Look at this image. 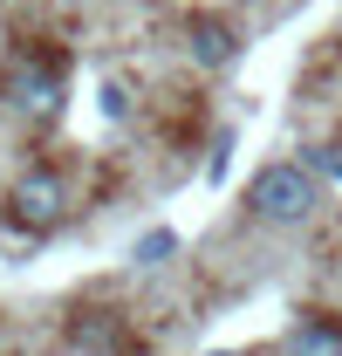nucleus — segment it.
I'll return each instance as SVG.
<instances>
[{"instance_id":"1","label":"nucleus","mask_w":342,"mask_h":356,"mask_svg":"<svg viewBox=\"0 0 342 356\" xmlns=\"http://www.w3.org/2000/svg\"><path fill=\"white\" fill-rule=\"evenodd\" d=\"M247 213L267 220V226H301L315 213V178L301 172V165H267L247 185Z\"/></svg>"},{"instance_id":"2","label":"nucleus","mask_w":342,"mask_h":356,"mask_svg":"<svg viewBox=\"0 0 342 356\" xmlns=\"http://www.w3.org/2000/svg\"><path fill=\"white\" fill-rule=\"evenodd\" d=\"M7 213L28 226V233H55V226L69 220V178L55 172V165H28V172L14 178V192H7Z\"/></svg>"},{"instance_id":"3","label":"nucleus","mask_w":342,"mask_h":356,"mask_svg":"<svg viewBox=\"0 0 342 356\" xmlns=\"http://www.w3.org/2000/svg\"><path fill=\"white\" fill-rule=\"evenodd\" d=\"M7 110L21 124H55L62 117V69L48 55H21L7 69Z\"/></svg>"},{"instance_id":"4","label":"nucleus","mask_w":342,"mask_h":356,"mask_svg":"<svg viewBox=\"0 0 342 356\" xmlns=\"http://www.w3.org/2000/svg\"><path fill=\"white\" fill-rule=\"evenodd\" d=\"M185 48H192L199 69H226V62L240 55V35H233L219 14H192V21H185Z\"/></svg>"},{"instance_id":"5","label":"nucleus","mask_w":342,"mask_h":356,"mask_svg":"<svg viewBox=\"0 0 342 356\" xmlns=\"http://www.w3.org/2000/svg\"><path fill=\"white\" fill-rule=\"evenodd\" d=\"M288 356H342V329L322 315H301L295 336H288Z\"/></svg>"},{"instance_id":"6","label":"nucleus","mask_w":342,"mask_h":356,"mask_svg":"<svg viewBox=\"0 0 342 356\" xmlns=\"http://www.w3.org/2000/svg\"><path fill=\"white\" fill-rule=\"evenodd\" d=\"M171 254H178V233L158 226V233H144V240H137V254H130V261H137V267H165Z\"/></svg>"},{"instance_id":"7","label":"nucleus","mask_w":342,"mask_h":356,"mask_svg":"<svg viewBox=\"0 0 342 356\" xmlns=\"http://www.w3.org/2000/svg\"><path fill=\"white\" fill-rule=\"evenodd\" d=\"M308 165H315V172H329V178H342V144H322V151H308Z\"/></svg>"},{"instance_id":"8","label":"nucleus","mask_w":342,"mask_h":356,"mask_svg":"<svg viewBox=\"0 0 342 356\" xmlns=\"http://www.w3.org/2000/svg\"><path fill=\"white\" fill-rule=\"evenodd\" d=\"M254 356H288V350H254Z\"/></svg>"}]
</instances>
